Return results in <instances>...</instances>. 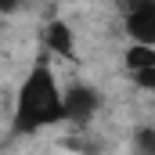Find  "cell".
<instances>
[{"label":"cell","instance_id":"6da1fadb","mask_svg":"<svg viewBox=\"0 0 155 155\" xmlns=\"http://www.w3.org/2000/svg\"><path fill=\"white\" fill-rule=\"evenodd\" d=\"M58 123H61V83L47 61H33L25 79L18 83V94H15L11 134L33 137V134L51 130Z\"/></svg>","mask_w":155,"mask_h":155},{"label":"cell","instance_id":"7a4b0ae2","mask_svg":"<svg viewBox=\"0 0 155 155\" xmlns=\"http://www.w3.org/2000/svg\"><path fill=\"white\" fill-rule=\"evenodd\" d=\"M101 112V94L87 83H72V87H61V123H72V126H90Z\"/></svg>","mask_w":155,"mask_h":155},{"label":"cell","instance_id":"3957f363","mask_svg":"<svg viewBox=\"0 0 155 155\" xmlns=\"http://www.w3.org/2000/svg\"><path fill=\"white\" fill-rule=\"evenodd\" d=\"M123 25L134 43L155 47V0H123Z\"/></svg>","mask_w":155,"mask_h":155},{"label":"cell","instance_id":"277c9868","mask_svg":"<svg viewBox=\"0 0 155 155\" xmlns=\"http://www.w3.org/2000/svg\"><path fill=\"white\" fill-rule=\"evenodd\" d=\"M126 76L141 90H152L155 87V47H144V43L126 47Z\"/></svg>","mask_w":155,"mask_h":155},{"label":"cell","instance_id":"5b68a950","mask_svg":"<svg viewBox=\"0 0 155 155\" xmlns=\"http://www.w3.org/2000/svg\"><path fill=\"white\" fill-rule=\"evenodd\" d=\"M47 47L58 51L61 58H76V36H72V29L65 22H51L47 25Z\"/></svg>","mask_w":155,"mask_h":155},{"label":"cell","instance_id":"8992f818","mask_svg":"<svg viewBox=\"0 0 155 155\" xmlns=\"http://www.w3.org/2000/svg\"><path fill=\"white\" fill-rule=\"evenodd\" d=\"M137 148H141V155H155V148H152V130H141V134H137Z\"/></svg>","mask_w":155,"mask_h":155},{"label":"cell","instance_id":"52a82bcc","mask_svg":"<svg viewBox=\"0 0 155 155\" xmlns=\"http://www.w3.org/2000/svg\"><path fill=\"white\" fill-rule=\"evenodd\" d=\"M18 4H22V0H0V15H11Z\"/></svg>","mask_w":155,"mask_h":155}]
</instances>
